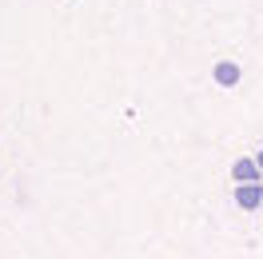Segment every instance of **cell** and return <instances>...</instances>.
<instances>
[{
	"mask_svg": "<svg viewBox=\"0 0 263 259\" xmlns=\"http://www.w3.org/2000/svg\"><path fill=\"white\" fill-rule=\"evenodd\" d=\"M259 163H255V156H239V160L231 163V179L235 183H259Z\"/></svg>",
	"mask_w": 263,
	"mask_h": 259,
	"instance_id": "cell-2",
	"label": "cell"
},
{
	"mask_svg": "<svg viewBox=\"0 0 263 259\" xmlns=\"http://www.w3.org/2000/svg\"><path fill=\"white\" fill-rule=\"evenodd\" d=\"M239 76H243V68L235 64V60H219V64L212 68V80L219 84V88H235V84H239Z\"/></svg>",
	"mask_w": 263,
	"mask_h": 259,
	"instance_id": "cell-3",
	"label": "cell"
},
{
	"mask_svg": "<svg viewBox=\"0 0 263 259\" xmlns=\"http://www.w3.org/2000/svg\"><path fill=\"white\" fill-rule=\"evenodd\" d=\"M255 163H259V172H263V152H259V156H255Z\"/></svg>",
	"mask_w": 263,
	"mask_h": 259,
	"instance_id": "cell-4",
	"label": "cell"
},
{
	"mask_svg": "<svg viewBox=\"0 0 263 259\" xmlns=\"http://www.w3.org/2000/svg\"><path fill=\"white\" fill-rule=\"evenodd\" d=\"M259 211H263V208H259Z\"/></svg>",
	"mask_w": 263,
	"mask_h": 259,
	"instance_id": "cell-5",
	"label": "cell"
},
{
	"mask_svg": "<svg viewBox=\"0 0 263 259\" xmlns=\"http://www.w3.org/2000/svg\"><path fill=\"white\" fill-rule=\"evenodd\" d=\"M231 199H235V208H243V211H259L263 208V188L259 183H235Z\"/></svg>",
	"mask_w": 263,
	"mask_h": 259,
	"instance_id": "cell-1",
	"label": "cell"
}]
</instances>
